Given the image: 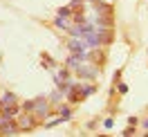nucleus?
<instances>
[{
  "label": "nucleus",
  "instance_id": "obj_1",
  "mask_svg": "<svg viewBox=\"0 0 148 137\" xmlns=\"http://www.w3.org/2000/svg\"><path fill=\"white\" fill-rule=\"evenodd\" d=\"M25 110L32 112L34 117H40V119L49 115V106H47L45 99H32V101H27V103H25Z\"/></svg>",
  "mask_w": 148,
  "mask_h": 137
},
{
  "label": "nucleus",
  "instance_id": "obj_2",
  "mask_svg": "<svg viewBox=\"0 0 148 137\" xmlns=\"http://www.w3.org/2000/svg\"><path fill=\"white\" fill-rule=\"evenodd\" d=\"M20 130L18 121H14L11 117H7V115H0V133L2 135H16Z\"/></svg>",
  "mask_w": 148,
  "mask_h": 137
},
{
  "label": "nucleus",
  "instance_id": "obj_3",
  "mask_svg": "<svg viewBox=\"0 0 148 137\" xmlns=\"http://www.w3.org/2000/svg\"><path fill=\"white\" fill-rule=\"evenodd\" d=\"M76 72L81 74V76H83V79H97V74H99V70H97V67H90V65H79V67H76Z\"/></svg>",
  "mask_w": 148,
  "mask_h": 137
},
{
  "label": "nucleus",
  "instance_id": "obj_4",
  "mask_svg": "<svg viewBox=\"0 0 148 137\" xmlns=\"http://www.w3.org/2000/svg\"><path fill=\"white\" fill-rule=\"evenodd\" d=\"M18 103V97L14 94V92H2L0 94V108H5V106H16Z\"/></svg>",
  "mask_w": 148,
  "mask_h": 137
},
{
  "label": "nucleus",
  "instance_id": "obj_5",
  "mask_svg": "<svg viewBox=\"0 0 148 137\" xmlns=\"http://www.w3.org/2000/svg\"><path fill=\"white\" fill-rule=\"evenodd\" d=\"M54 25H56V27H61V29H70V27H72V23H70L67 16H56V18H54Z\"/></svg>",
  "mask_w": 148,
  "mask_h": 137
},
{
  "label": "nucleus",
  "instance_id": "obj_6",
  "mask_svg": "<svg viewBox=\"0 0 148 137\" xmlns=\"http://www.w3.org/2000/svg\"><path fill=\"white\" fill-rule=\"evenodd\" d=\"M18 126H20V130H29V128L34 126V117H29V115H25V117H20Z\"/></svg>",
  "mask_w": 148,
  "mask_h": 137
},
{
  "label": "nucleus",
  "instance_id": "obj_7",
  "mask_svg": "<svg viewBox=\"0 0 148 137\" xmlns=\"http://www.w3.org/2000/svg\"><path fill=\"white\" fill-rule=\"evenodd\" d=\"M58 112H61V117H63V119H70V117H72V110L67 108V106H61Z\"/></svg>",
  "mask_w": 148,
  "mask_h": 137
},
{
  "label": "nucleus",
  "instance_id": "obj_8",
  "mask_svg": "<svg viewBox=\"0 0 148 137\" xmlns=\"http://www.w3.org/2000/svg\"><path fill=\"white\" fill-rule=\"evenodd\" d=\"M119 92H121V94H126V92H128V85H126V83H119Z\"/></svg>",
  "mask_w": 148,
  "mask_h": 137
},
{
  "label": "nucleus",
  "instance_id": "obj_9",
  "mask_svg": "<svg viewBox=\"0 0 148 137\" xmlns=\"http://www.w3.org/2000/svg\"><path fill=\"white\" fill-rule=\"evenodd\" d=\"M103 126H106V128H112V126H114V121H112V119H106V121H103Z\"/></svg>",
  "mask_w": 148,
  "mask_h": 137
},
{
  "label": "nucleus",
  "instance_id": "obj_10",
  "mask_svg": "<svg viewBox=\"0 0 148 137\" xmlns=\"http://www.w3.org/2000/svg\"><path fill=\"white\" fill-rule=\"evenodd\" d=\"M141 126H144V128L148 130V119H144V121H141Z\"/></svg>",
  "mask_w": 148,
  "mask_h": 137
}]
</instances>
